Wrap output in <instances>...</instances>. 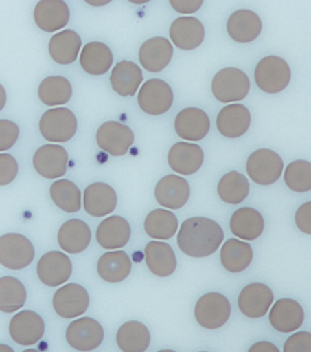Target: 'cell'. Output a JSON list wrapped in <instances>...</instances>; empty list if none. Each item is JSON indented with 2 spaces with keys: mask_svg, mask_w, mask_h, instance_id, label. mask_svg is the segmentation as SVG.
<instances>
[{
  "mask_svg": "<svg viewBox=\"0 0 311 352\" xmlns=\"http://www.w3.org/2000/svg\"><path fill=\"white\" fill-rule=\"evenodd\" d=\"M0 352H14V350L8 344H0Z\"/></svg>",
  "mask_w": 311,
  "mask_h": 352,
  "instance_id": "49",
  "label": "cell"
},
{
  "mask_svg": "<svg viewBox=\"0 0 311 352\" xmlns=\"http://www.w3.org/2000/svg\"><path fill=\"white\" fill-rule=\"evenodd\" d=\"M90 305L87 289L78 283H68L55 292L53 308L63 318H75L84 314Z\"/></svg>",
  "mask_w": 311,
  "mask_h": 352,
  "instance_id": "10",
  "label": "cell"
},
{
  "mask_svg": "<svg viewBox=\"0 0 311 352\" xmlns=\"http://www.w3.org/2000/svg\"><path fill=\"white\" fill-rule=\"evenodd\" d=\"M246 170L255 184L269 186L275 184L282 175L284 160L277 152L262 148L255 151L249 157Z\"/></svg>",
  "mask_w": 311,
  "mask_h": 352,
  "instance_id": "6",
  "label": "cell"
},
{
  "mask_svg": "<svg viewBox=\"0 0 311 352\" xmlns=\"http://www.w3.org/2000/svg\"><path fill=\"white\" fill-rule=\"evenodd\" d=\"M202 352H207V351H202Z\"/></svg>",
  "mask_w": 311,
  "mask_h": 352,
  "instance_id": "53",
  "label": "cell"
},
{
  "mask_svg": "<svg viewBox=\"0 0 311 352\" xmlns=\"http://www.w3.org/2000/svg\"><path fill=\"white\" fill-rule=\"evenodd\" d=\"M269 322L279 333H292L303 324V308L295 300H277L269 313Z\"/></svg>",
  "mask_w": 311,
  "mask_h": 352,
  "instance_id": "21",
  "label": "cell"
},
{
  "mask_svg": "<svg viewBox=\"0 0 311 352\" xmlns=\"http://www.w3.org/2000/svg\"><path fill=\"white\" fill-rule=\"evenodd\" d=\"M210 118L198 107H187L176 116L175 131L180 138L200 142L210 131Z\"/></svg>",
  "mask_w": 311,
  "mask_h": 352,
  "instance_id": "16",
  "label": "cell"
},
{
  "mask_svg": "<svg viewBox=\"0 0 311 352\" xmlns=\"http://www.w3.org/2000/svg\"><path fill=\"white\" fill-rule=\"evenodd\" d=\"M81 46V36L73 30H65L50 38V56L58 65H70L76 61Z\"/></svg>",
  "mask_w": 311,
  "mask_h": 352,
  "instance_id": "31",
  "label": "cell"
},
{
  "mask_svg": "<svg viewBox=\"0 0 311 352\" xmlns=\"http://www.w3.org/2000/svg\"><path fill=\"white\" fill-rule=\"evenodd\" d=\"M88 4L93 5V6H103L110 3V1H87Z\"/></svg>",
  "mask_w": 311,
  "mask_h": 352,
  "instance_id": "50",
  "label": "cell"
},
{
  "mask_svg": "<svg viewBox=\"0 0 311 352\" xmlns=\"http://www.w3.org/2000/svg\"><path fill=\"white\" fill-rule=\"evenodd\" d=\"M231 316V303L227 296L217 292L207 293L197 301L195 318L200 327L215 330L229 321Z\"/></svg>",
  "mask_w": 311,
  "mask_h": 352,
  "instance_id": "5",
  "label": "cell"
},
{
  "mask_svg": "<svg viewBox=\"0 0 311 352\" xmlns=\"http://www.w3.org/2000/svg\"><path fill=\"white\" fill-rule=\"evenodd\" d=\"M249 352H280L277 345L270 343V342H257L255 344L251 346Z\"/></svg>",
  "mask_w": 311,
  "mask_h": 352,
  "instance_id": "47",
  "label": "cell"
},
{
  "mask_svg": "<svg viewBox=\"0 0 311 352\" xmlns=\"http://www.w3.org/2000/svg\"><path fill=\"white\" fill-rule=\"evenodd\" d=\"M155 199L162 207L176 210L183 207L190 197L188 181L178 175H167L155 187Z\"/></svg>",
  "mask_w": 311,
  "mask_h": 352,
  "instance_id": "18",
  "label": "cell"
},
{
  "mask_svg": "<svg viewBox=\"0 0 311 352\" xmlns=\"http://www.w3.org/2000/svg\"><path fill=\"white\" fill-rule=\"evenodd\" d=\"M70 11L66 1L43 0L34 8V21L43 31L53 33L69 23Z\"/></svg>",
  "mask_w": 311,
  "mask_h": 352,
  "instance_id": "19",
  "label": "cell"
},
{
  "mask_svg": "<svg viewBox=\"0 0 311 352\" xmlns=\"http://www.w3.org/2000/svg\"><path fill=\"white\" fill-rule=\"evenodd\" d=\"M19 135V126L14 122L1 119L0 120V152L10 150L16 145Z\"/></svg>",
  "mask_w": 311,
  "mask_h": 352,
  "instance_id": "42",
  "label": "cell"
},
{
  "mask_svg": "<svg viewBox=\"0 0 311 352\" xmlns=\"http://www.w3.org/2000/svg\"><path fill=\"white\" fill-rule=\"evenodd\" d=\"M50 197L56 207L68 214L81 210L82 194L76 184L69 180H58L50 186Z\"/></svg>",
  "mask_w": 311,
  "mask_h": 352,
  "instance_id": "40",
  "label": "cell"
},
{
  "mask_svg": "<svg viewBox=\"0 0 311 352\" xmlns=\"http://www.w3.org/2000/svg\"><path fill=\"white\" fill-rule=\"evenodd\" d=\"M27 300L23 283L13 276L0 278V311L12 314L23 308Z\"/></svg>",
  "mask_w": 311,
  "mask_h": 352,
  "instance_id": "38",
  "label": "cell"
},
{
  "mask_svg": "<svg viewBox=\"0 0 311 352\" xmlns=\"http://www.w3.org/2000/svg\"><path fill=\"white\" fill-rule=\"evenodd\" d=\"M117 344L123 352H145L150 344V330L141 322H126L117 331Z\"/></svg>",
  "mask_w": 311,
  "mask_h": 352,
  "instance_id": "34",
  "label": "cell"
},
{
  "mask_svg": "<svg viewBox=\"0 0 311 352\" xmlns=\"http://www.w3.org/2000/svg\"><path fill=\"white\" fill-rule=\"evenodd\" d=\"M253 259V250L249 243L229 239L220 250V261L223 267L231 273L245 271Z\"/></svg>",
  "mask_w": 311,
  "mask_h": 352,
  "instance_id": "35",
  "label": "cell"
},
{
  "mask_svg": "<svg viewBox=\"0 0 311 352\" xmlns=\"http://www.w3.org/2000/svg\"><path fill=\"white\" fill-rule=\"evenodd\" d=\"M170 5L176 12L183 14H190L200 10L203 5V1L202 0H172Z\"/></svg>",
  "mask_w": 311,
  "mask_h": 352,
  "instance_id": "46",
  "label": "cell"
},
{
  "mask_svg": "<svg viewBox=\"0 0 311 352\" xmlns=\"http://www.w3.org/2000/svg\"><path fill=\"white\" fill-rule=\"evenodd\" d=\"M147 267L154 276L167 278L175 272L176 256L172 246L163 241H150L145 249Z\"/></svg>",
  "mask_w": 311,
  "mask_h": 352,
  "instance_id": "28",
  "label": "cell"
},
{
  "mask_svg": "<svg viewBox=\"0 0 311 352\" xmlns=\"http://www.w3.org/2000/svg\"><path fill=\"white\" fill-rule=\"evenodd\" d=\"M6 100H8V94H6V90H5L4 87L0 85V111L4 109L5 105H6Z\"/></svg>",
  "mask_w": 311,
  "mask_h": 352,
  "instance_id": "48",
  "label": "cell"
},
{
  "mask_svg": "<svg viewBox=\"0 0 311 352\" xmlns=\"http://www.w3.org/2000/svg\"><path fill=\"white\" fill-rule=\"evenodd\" d=\"M174 45L183 50H196L203 43L205 30L203 23L194 16H180L174 20L170 30Z\"/></svg>",
  "mask_w": 311,
  "mask_h": 352,
  "instance_id": "22",
  "label": "cell"
},
{
  "mask_svg": "<svg viewBox=\"0 0 311 352\" xmlns=\"http://www.w3.org/2000/svg\"><path fill=\"white\" fill-rule=\"evenodd\" d=\"M254 78L262 91L277 94L288 87L292 78V70L284 58L270 55L257 63Z\"/></svg>",
  "mask_w": 311,
  "mask_h": 352,
  "instance_id": "3",
  "label": "cell"
},
{
  "mask_svg": "<svg viewBox=\"0 0 311 352\" xmlns=\"http://www.w3.org/2000/svg\"><path fill=\"white\" fill-rule=\"evenodd\" d=\"M80 63L85 73L100 76L108 73L113 63V55L110 48L103 43H90L82 50Z\"/></svg>",
  "mask_w": 311,
  "mask_h": 352,
  "instance_id": "33",
  "label": "cell"
},
{
  "mask_svg": "<svg viewBox=\"0 0 311 352\" xmlns=\"http://www.w3.org/2000/svg\"><path fill=\"white\" fill-rule=\"evenodd\" d=\"M273 301V292L267 285L253 283L242 288L239 294L238 307L247 318H260L268 313Z\"/></svg>",
  "mask_w": 311,
  "mask_h": 352,
  "instance_id": "14",
  "label": "cell"
},
{
  "mask_svg": "<svg viewBox=\"0 0 311 352\" xmlns=\"http://www.w3.org/2000/svg\"><path fill=\"white\" fill-rule=\"evenodd\" d=\"M38 98L45 105L58 107L69 102L73 96V87L63 76H49L38 85Z\"/></svg>",
  "mask_w": 311,
  "mask_h": 352,
  "instance_id": "36",
  "label": "cell"
},
{
  "mask_svg": "<svg viewBox=\"0 0 311 352\" xmlns=\"http://www.w3.org/2000/svg\"><path fill=\"white\" fill-rule=\"evenodd\" d=\"M33 166L45 179H58L67 173L68 153L62 146H41L33 157Z\"/></svg>",
  "mask_w": 311,
  "mask_h": 352,
  "instance_id": "15",
  "label": "cell"
},
{
  "mask_svg": "<svg viewBox=\"0 0 311 352\" xmlns=\"http://www.w3.org/2000/svg\"><path fill=\"white\" fill-rule=\"evenodd\" d=\"M84 209L90 216L104 217L115 211L118 197L110 184L97 182L90 184L84 190Z\"/></svg>",
  "mask_w": 311,
  "mask_h": 352,
  "instance_id": "24",
  "label": "cell"
},
{
  "mask_svg": "<svg viewBox=\"0 0 311 352\" xmlns=\"http://www.w3.org/2000/svg\"><path fill=\"white\" fill-rule=\"evenodd\" d=\"M178 221L172 211L155 209L147 214L145 219V231L153 239L167 241L176 234Z\"/></svg>",
  "mask_w": 311,
  "mask_h": 352,
  "instance_id": "37",
  "label": "cell"
},
{
  "mask_svg": "<svg viewBox=\"0 0 311 352\" xmlns=\"http://www.w3.org/2000/svg\"><path fill=\"white\" fill-rule=\"evenodd\" d=\"M23 352H40L38 351V350H35V349H27V350H25V351Z\"/></svg>",
  "mask_w": 311,
  "mask_h": 352,
  "instance_id": "51",
  "label": "cell"
},
{
  "mask_svg": "<svg viewBox=\"0 0 311 352\" xmlns=\"http://www.w3.org/2000/svg\"><path fill=\"white\" fill-rule=\"evenodd\" d=\"M97 271L100 278L108 283H122L131 273L132 261L124 251L104 253L98 261Z\"/></svg>",
  "mask_w": 311,
  "mask_h": 352,
  "instance_id": "32",
  "label": "cell"
},
{
  "mask_svg": "<svg viewBox=\"0 0 311 352\" xmlns=\"http://www.w3.org/2000/svg\"><path fill=\"white\" fill-rule=\"evenodd\" d=\"M96 140L100 150L112 157H122L133 145L135 133L130 127L118 122H106L97 131Z\"/></svg>",
  "mask_w": 311,
  "mask_h": 352,
  "instance_id": "12",
  "label": "cell"
},
{
  "mask_svg": "<svg viewBox=\"0 0 311 352\" xmlns=\"http://www.w3.org/2000/svg\"><path fill=\"white\" fill-rule=\"evenodd\" d=\"M251 88L249 76L238 68H224L216 74L211 90L216 100L222 103L239 102L246 98Z\"/></svg>",
  "mask_w": 311,
  "mask_h": 352,
  "instance_id": "2",
  "label": "cell"
},
{
  "mask_svg": "<svg viewBox=\"0 0 311 352\" xmlns=\"http://www.w3.org/2000/svg\"><path fill=\"white\" fill-rule=\"evenodd\" d=\"M295 223L297 228L304 234H311V203H304L295 214Z\"/></svg>",
  "mask_w": 311,
  "mask_h": 352,
  "instance_id": "45",
  "label": "cell"
},
{
  "mask_svg": "<svg viewBox=\"0 0 311 352\" xmlns=\"http://www.w3.org/2000/svg\"><path fill=\"white\" fill-rule=\"evenodd\" d=\"M143 80V75L135 62L120 61L112 70L110 82L113 91L123 97L135 96Z\"/></svg>",
  "mask_w": 311,
  "mask_h": 352,
  "instance_id": "30",
  "label": "cell"
},
{
  "mask_svg": "<svg viewBox=\"0 0 311 352\" xmlns=\"http://www.w3.org/2000/svg\"><path fill=\"white\" fill-rule=\"evenodd\" d=\"M139 107L150 116H161L174 103V92L165 80L153 78L143 83L138 94Z\"/></svg>",
  "mask_w": 311,
  "mask_h": 352,
  "instance_id": "8",
  "label": "cell"
},
{
  "mask_svg": "<svg viewBox=\"0 0 311 352\" xmlns=\"http://www.w3.org/2000/svg\"><path fill=\"white\" fill-rule=\"evenodd\" d=\"M173 54V45L170 40L157 36L142 43L139 50V60L147 72L159 73L170 65Z\"/></svg>",
  "mask_w": 311,
  "mask_h": 352,
  "instance_id": "17",
  "label": "cell"
},
{
  "mask_svg": "<svg viewBox=\"0 0 311 352\" xmlns=\"http://www.w3.org/2000/svg\"><path fill=\"white\" fill-rule=\"evenodd\" d=\"M19 166L16 157L8 153H0V186H8L16 180Z\"/></svg>",
  "mask_w": 311,
  "mask_h": 352,
  "instance_id": "43",
  "label": "cell"
},
{
  "mask_svg": "<svg viewBox=\"0 0 311 352\" xmlns=\"http://www.w3.org/2000/svg\"><path fill=\"white\" fill-rule=\"evenodd\" d=\"M58 245L71 254L81 253L88 249L91 241V231L81 219H69L58 230Z\"/></svg>",
  "mask_w": 311,
  "mask_h": 352,
  "instance_id": "27",
  "label": "cell"
},
{
  "mask_svg": "<svg viewBox=\"0 0 311 352\" xmlns=\"http://www.w3.org/2000/svg\"><path fill=\"white\" fill-rule=\"evenodd\" d=\"M43 318L32 310H23L14 315L10 322L8 331L12 340L20 345L36 344L45 335Z\"/></svg>",
  "mask_w": 311,
  "mask_h": 352,
  "instance_id": "13",
  "label": "cell"
},
{
  "mask_svg": "<svg viewBox=\"0 0 311 352\" xmlns=\"http://www.w3.org/2000/svg\"><path fill=\"white\" fill-rule=\"evenodd\" d=\"M38 129L41 135L48 142H69L76 134V116L67 107L50 109L40 119Z\"/></svg>",
  "mask_w": 311,
  "mask_h": 352,
  "instance_id": "4",
  "label": "cell"
},
{
  "mask_svg": "<svg viewBox=\"0 0 311 352\" xmlns=\"http://www.w3.org/2000/svg\"><path fill=\"white\" fill-rule=\"evenodd\" d=\"M230 229L235 237L242 241H255L265 230V221L253 208H240L231 217Z\"/></svg>",
  "mask_w": 311,
  "mask_h": 352,
  "instance_id": "29",
  "label": "cell"
},
{
  "mask_svg": "<svg viewBox=\"0 0 311 352\" xmlns=\"http://www.w3.org/2000/svg\"><path fill=\"white\" fill-rule=\"evenodd\" d=\"M35 250L23 234H6L0 237V265L8 270H23L32 264Z\"/></svg>",
  "mask_w": 311,
  "mask_h": 352,
  "instance_id": "7",
  "label": "cell"
},
{
  "mask_svg": "<svg viewBox=\"0 0 311 352\" xmlns=\"http://www.w3.org/2000/svg\"><path fill=\"white\" fill-rule=\"evenodd\" d=\"M66 338L70 346L77 351H93L103 343V327L95 318H78L67 328Z\"/></svg>",
  "mask_w": 311,
  "mask_h": 352,
  "instance_id": "9",
  "label": "cell"
},
{
  "mask_svg": "<svg viewBox=\"0 0 311 352\" xmlns=\"http://www.w3.org/2000/svg\"><path fill=\"white\" fill-rule=\"evenodd\" d=\"M216 123L225 138H240L250 129V110L242 104H230L220 110Z\"/></svg>",
  "mask_w": 311,
  "mask_h": 352,
  "instance_id": "20",
  "label": "cell"
},
{
  "mask_svg": "<svg viewBox=\"0 0 311 352\" xmlns=\"http://www.w3.org/2000/svg\"><path fill=\"white\" fill-rule=\"evenodd\" d=\"M158 352H175L173 351V350H160V351Z\"/></svg>",
  "mask_w": 311,
  "mask_h": 352,
  "instance_id": "52",
  "label": "cell"
},
{
  "mask_svg": "<svg viewBox=\"0 0 311 352\" xmlns=\"http://www.w3.org/2000/svg\"><path fill=\"white\" fill-rule=\"evenodd\" d=\"M217 192L223 202L239 204L244 202L250 194V184L245 175L233 170L219 180Z\"/></svg>",
  "mask_w": 311,
  "mask_h": 352,
  "instance_id": "39",
  "label": "cell"
},
{
  "mask_svg": "<svg viewBox=\"0 0 311 352\" xmlns=\"http://www.w3.org/2000/svg\"><path fill=\"white\" fill-rule=\"evenodd\" d=\"M204 153L200 146L189 142H177L168 153V164L181 175H192L203 165Z\"/></svg>",
  "mask_w": 311,
  "mask_h": 352,
  "instance_id": "23",
  "label": "cell"
},
{
  "mask_svg": "<svg viewBox=\"0 0 311 352\" xmlns=\"http://www.w3.org/2000/svg\"><path fill=\"white\" fill-rule=\"evenodd\" d=\"M131 238V226L122 216H110L97 228V243L106 250L122 249Z\"/></svg>",
  "mask_w": 311,
  "mask_h": 352,
  "instance_id": "26",
  "label": "cell"
},
{
  "mask_svg": "<svg viewBox=\"0 0 311 352\" xmlns=\"http://www.w3.org/2000/svg\"><path fill=\"white\" fill-rule=\"evenodd\" d=\"M36 273L43 285L48 287H58L69 280L73 273V264L65 253L50 251L40 258Z\"/></svg>",
  "mask_w": 311,
  "mask_h": 352,
  "instance_id": "11",
  "label": "cell"
},
{
  "mask_svg": "<svg viewBox=\"0 0 311 352\" xmlns=\"http://www.w3.org/2000/svg\"><path fill=\"white\" fill-rule=\"evenodd\" d=\"M284 352H311V335L308 331L294 333L286 341Z\"/></svg>",
  "mask_w": 311,
  "mask_h": 352,
  "instance_id": "44",
  "label": "cell"
},
{
  "mask_svg": "<svg viewBox=\"0 0 311 352\" xmlns=\"http://www.w3.org/2000/svg\"><path fill=\"white\" fill-rule=\"evenodd\" d=\"M224 241V231L218 223L207 217H192L182 223L177 245L192 258L211 256Z\"/></svg>",
  "mask_w": 311,
  "mask_h": 352,
  "instance_id": "1",
  "label": "cell"
},
{
  "mask_svg": "<svg viewBox=\"0 0 311 352\" xmlns=\"http://www.w3.org/2000/svg\"><path fill=\"white\" fill-rule=\"evenodd\" d=\"M227 33L239 43L254 41L262 31V21L257 13L251 10H239L227 20Z\"/></svg>",
  "mask_w": 311,
  "mask_h": 352,
  "instance_id": "25",
  "label": "cell"
},
{
  "mask_svg": "<svg viewBox=\"0 0 311 352\" xmlns=\"http://www.w3.org/2000/svg\"><path fill=\"white\" fill-rule=\"evenodd\" d=\"M284 182L295 192H308L311 189V164L309 161L290 162L284 172Z\"/></svg>",
  "mask_w": 311,
  "mask_h": 352,
  "instance_id": "41",
  "label": "cell"
}]
</instances>
